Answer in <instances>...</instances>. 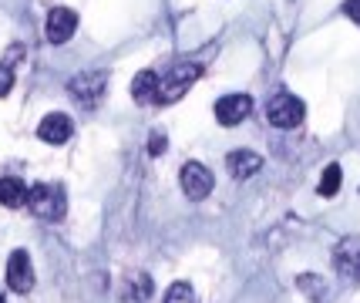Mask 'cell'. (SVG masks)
<instances>
[{
  "instance_id": "e0dca14e",
  "label": "cell",
  "mask_w": 360,
  "mask_h": 303,
  "mask_svg": "<svg viewBox=\"0 0 360 303\" xmlns=\"http://www.w3.org/2000/svg\"><path fill=\"white\" fill-rule=\"evenodd\" d=\"M11 88H14V71H11L7 64H0V98L7 95Z\"/></svg>"
},
{
  "instance_id": "8992f818",
  "label": "cell",
  "mask_w": 360,
  "mask_h": 303,
  "mask_svg": "<svg viewBox=\"0 0 360 303\" xmlns=\"http://www.w3.org/2000/svg\"><path fill=\"white\" fill-rule=\"evenodd\" d=\"M7 287L14 293H31L34 290V266H31V256L24 250H14L11 259H7Z\"/></svg>"
},
{
  "instance_id": "277c9868",
  "label": "cell",
  "mask_w": 360,
  "mask_h": 303,
  "mask_svg": "<svg viewBox=\"0 0 360 303\" xmlns=\"http://www.w3.org/2000/svg\"><path fill=\"white\" fill-rule=\"evenodd\" d=\"M303 115H307V108H303V101H300L297 95H273L266 105V118L269 125L276 128H297L300 122H303Z\"/></svg>"
},
{
  "instance_id": "5b68a950",
  "label": "cell",
  "mask_w": 360,
  "mask_h": 303,
  "mask_svg": "<svg viewBox=\"0 0 360 303\" xmlns=\"http://www.w3.org/2000/svg\"><path fill=\"white\" fill-rule=\"evenodd\" d=\"M179 182H182V192H186L192 202L205 199V195L212 192V186H216L212 172L205 169L202 162H188V165H182V172H179Z\"/></svg>"
},
{
  "instance_id": "3957f363",
  "label": "cell",
  "mask_w": 360,
  "mask_h": 303,
  "mask_svg": "<svg viewBox=\"0 0 360 303\" xmlns=\"http://www.w3.org/2000/svg\"><path fill=\"white\" fill-rule=\"evenodd\" d=\"M105 88H108V75L105 71H84V75H75L68 81V95L75 98L78 105H84V108H94L101 101V95H105Z\"/></svg>"
},
{
  "instance_id": "7a4b0ae2",
  "label": "cell",
  "mask_w": 360,
  "mask_h": 303,
  "mask_svg": "<svg viewBox=\"0 0 360 303\" xmlns=\"http://www.w3.org/2000/svg\"><path fill=\"white\" fill-rule=\"evenodd\" d=\"M199 78H202V64H199V61H179V64H172V67H169V75H165V78H158L155 101H158V105H172V101H179V98L186 95V91Z\"/></svg>"
},
{
  "instance_id": "2e32d148",
  "label": "cell",
  "mask_w": 360,
  "mask_h": 303,
  "mask_svg": "<svg viewBox=\"0 0 360 303\" xmlns=\"http://www.w3.org/2000/svg\"><path fill=\"white\" fill-rule=\"evenodd\" d=\"M162 303H199V297H195V290L188 287V283H172Z\"/></svg>"
},
{
  "instance_id": "6da1fadb",
  "label": "cell",
  "mask_w": 360,
  "mask_h": 303,
  "mask_svg": "<svg viewBox=\"0 0 360 303\" xmlns=\"http://www.w3.org/2000/svg\"><path fill=\"white\" fill-rule=\"evenodd\" d=\"M27 209H31V216L44 219V223H61L68 212V195L54 182H37L27 189Z\"/></svg>"
},
{
  "instance_id": "d6986e66",
  "label": "cell",
  "mask_w": 360,
  "mask_h": 303,
  "mask_svg": "<svg viewBox=\"0 0 360 303\" xmlns=\"http://www.w3.org/2000/svg\"><path fill=\"white\" fill-rule=\"evenodd\" d=\"M344 14L350 17V20H357V24H360V0H347V4H344Z\"/></svg>"
},
{
  "instance_id": "8fae6325",
  "label": "cell",
  "mask_w": 360,
  "mask_h": 303,
  "mask_svg": "<svg viewBox=\"0 0 360 303\" xmlns=\"http://www.w3.org/2000/svg\"><path fill=\"white\" fill-rule=\"evenodd\" d=\"M152 293H155V283H152L148 273L131 270L125 280H122V303H148Z\"/></svg>"
},
{
  "instance_id": "5bb4252c",
  "label": "cell",
  "mask_w": 360,
  "mask_h": 303,
  "mask_svg": "<svg viewBox=\"0 0 360 303\" xmlns=\"http://www.w3.org/2000/svg\"><path fill=\"white\" fill-rule=\"evenodd\" d=\"M155 91H158L155 71H139L135 81H131V98H135L139 105H148V101H155Z\"/></svg>"
},
{
  "instance_id": "9c48e42d",
  "label": "cell",
  "mask_w": 360,
  "mask_h": 303,
  "mask_svg": "<svg viewBox=\"0 0 360 303\" xmlns=\"http://www.w3.org/2000/svg\"><path fill=\"white\" fill-rule=\"evenodd\" d=\"M75 135V122L61 112H51L41 118V125H37V138L47 145H64L68 138Z\"/></svg>"
},
{
  "instance_id": "30bf717a",
  "label": "cell",
  "mask_w": 360,
  "mask_h": 303,
  "mask_svg": "<svg viewBox=\"0 0 360 303\" xmlns=\"http://www.w3.org/2000/svg\"><path fill=\"white\" fill-rule=\"evenodd\" d=\"M252 112V98L250 95H226L216 101V118H219V125H239V122H246Z\"/></svg>"
},
{
  "instance_id": "9a60e30c",
  "label": "cell",
  "mask_w": 360,
  "mask_h": 303,
  "mask_svg": "<svg viewBox=\"0 0 360 303\" xmlns=\"http://www.w3.org/2000/svg\"><path fill=\"white\" fill-rule=\"evenodd\" d=\"M340 182H344V169L337 165V162H330L327 169H323V179H320V195L323 199H330V195H337L340 192Z\"/></svg>"
},
{
  "instance_id": "7c38bea8",
  "label": "cell",
  "mask_w": 360,
  "mask_h": 303,
  "mask_svg": "<svg viewBox=\"0 0 360 303\" xmlns=\"http://www.w3.org/2000/svg\"><path fill=\"white\" fill-rule=\"evenodd\" d=\"M226 169H229V176L239 179V182H246L250 176H256L259 169H263V159L250 152V148H236L229 152V159H226Z\"/></svg>"
},
{
  "instance_id": "ac0fdd59",
  "label": "cell",
  "mask_w": 360,
  "mask_h": 303,
  "mask_svg": "<svg viewBox=\"0 0 360 303\" xmlns=\"http://www.w3.org/2000/svg\"><path fill=\"white\" fill-rule=\"evenodd\" d=\"M148 152H152V155H162V152H165V135H152V138H148Z\"/></svg>"
},
{
  "instance_id": "52a82bcc",
  "label": "cell",
  "mask_w": 360,
  "mask_h": 303,
  "mask_svg": "<svg viewBox=\"0 0 360 303\" xmlns=\"http://www.w3.org/2000/svg\"><path fill=\"white\" fill-rule=\"evenodd\" d=\"M333 263H337V273H340V276L360 283V236H347V240L337 243Z\"/></svg>"
},
{
  "instance_id": "ba28073f",
  "label": "cell",
  "mask_w": 360,
  "mask_h": 303,
  "mask_svg": "<svg viewBox=\"0 0 360 303\" xmlns=\"http://www.w3.org/2000/svg\"><path fill=\"white\" fill-rule=\"evenodd\" d=\"M78 31V14L71 11V7H54L51 14H47V41L51 44H64V41H71Z\"/></svg>"
},
{
  "instance_id": "4fadbf2b",
  "label": "cell",
  "mask_w": 360,
  "mask_h": 303,
  "mask_svg": "<svg viewBox=\"0 0 360 303\" xmlns=\"http://www.w3.org/2000/svg\"><path fill=\"white\" fill-rule=\"evenodd\" d=\"M0 206H7V209L27 206V186L14 176L0 179Z\"/></svg>"
}]
</instances>
